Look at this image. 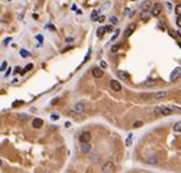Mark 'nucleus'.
Segmentation results:
<instances>
[{"instance_id":"f257e3e1","label":"nucleus","mask_w":181,"mask_h":173,"mask_svg":"<svg viewBox=\"0 0 181 173\" xmlns=\"http://www.w3.org/2000/svg\"><path fill=\"white\" fill-rule=\"evenodd\" d=\"M172 111L170 107H164V106H159V107H155L154 109V115L157 116H169L171 115Z\"/></svg>"},{"instance_id":"f03ea898","label":"nucleus","mask_w":181,"mask_h":173,"mask_svg":"<svg viewBox=\"0 0 181 173\" xmlns=\"http://www.w3.org/2000/svg\"><path fill=\"white\" fill-rule=\"evenodd\" d=\"M114 171H115V166L111 161L105 162L103 164V167H102V172L103 173H114Z\"/></svg>"},{"instance_id":"7ed1b4c3","label":"nucleus","mask_w":181,"mask_h":173,"mask_svg":"<svg viewBox=\"0 0 181 173\" xmlns=\"http://www.w3.org/2000/svg\"><path fill=\"white\" fill-rule=\"evenodd\" d=\"M91 139H92V134H91L89 132H87V130L82 132V133L80 134V137H78V140L81 141V144H82V143H89Z\"/></svg>"},{"instance_id":"20e7f679","label":"nucleus","mask_w":181,"mask_h":173,"mask_svg":"<svg viewBox=\"0 0 181 173\" xmlns=\"http://www.w3.org/2000/svg\"><path fill=\"white\" fill-rule=\"evenodd\" d=\"M162 10H163V5L160 3H155L153 5V9H152V16H159L162 14Z\"/></svg>"},{"instance_id":"39448f33","label":"nucleus","mask_w":181,"mask_h":173,"mask_svg":"<svg viewBox=\"0 0 181 173\" xmlns=\"http://www.w3.org/2000/svg\"><path fill=\"white\" fill-rule=\"evenodd\" d=\"M166 96H168V93H165V91H158V93L152 94V98L154 100H163V99H165Z\"/></svg>"},{"instance_id":"423d86ee","label":"nucleus","mask_w":181,"mask_h":173,"mask_svg":"<svg viewBox=\"0 0 181 173\" xmlns=\"http://www.w3.org/2000/svg\"><path fill=\"white\" fill-rule=\"evenodd\" d=\"M179 77H181V67H176L170 74V79L171 81H176Z\"/></svg>"},{"instance_id":"0eeeda50","label":"nucleus","mask_w":181,"mask_h":173,"mask_svg":"<svg viewBox=\"0 0 181 173\" xmlns=\"http://www.w3.org/2000/svg\"><path fill=\"white\" fill-rule=\"evenodd\" d=\"M141 8H142V11H149V10H152V1H151V0L143 1Z\"/></svg>"},{"instance_id":"6e6552de","label":"nucleus","mask_w":181,"mask_h":173,"mask_svg":"<svg viewBox=\"0 0 181 173\" xmlns=\"http://www.w3.org/2000/svg\"><path fill=\"white\" fill-rule=\"evenodd\" d=\"M110 88L114 91H120L121 90V84L117 82V81H111V82H110Z\"/></svg>"},{"instance_id":"1a4fd4ad","label":"nucleus","mask_w":181,"mask_h":173,"mask_svg":"<svg viewBox=\"0 0 181 173\" xmlns=\"http://www.w3.org/2000/svg\"><path fill=\"white\" fill-rule=\"evenodd\" d=\"M43 126V119L42 118H34L32 121V127L33 128H40Z\"/></svg>"},{"instance_id":"9d476101","label":"nucleus","mask_w":181,"mask_h":173,"mask_svg":"<svg viewBox=\"0 0 181 173\" xmlns=\"http://www.w3.org/2000/svg\"><path fill=\"white\" fill-rule=\"evenodd\" d=\"M92 73H93V77H95V78H100V77L103 76V70L99 68V67H95V68H93Z\"/></svg>"},{"instance_id":"9b49d317","label":"nucleus","mask_w":181,"mask_h":173,"mask_svg":"<svg viewBox=\"0 0 181 173\" xmlns=\"http://www.w3.org/2000/svg\"><path fill=\"white\" fill-rule=\"evenodd\" d=\"M74 110H75L76 112H78V113H83V112H85V105H83L82 102H78V104L75 105Z\"/></svg>"},{"instance_id":"f8f14e48","label":"nucleus","mask_w":181,"mask_h":173,"mask_svg":"<svg viewBox=\"0 0 181 173\" xmlns=\"http://www.w3.org/2000/svg\"><path fill=\"white\" fill-rule=\"evenodd\" d=\"M135 28H136V25H130L129 27L126 28V32H125V37H126V38H129V37L132 34V32L135 31Z\"/></svg>"},{"instance_id":"ddd939ff","label":"nucleus","mask_w":181,"mask_h":173,"mask_svg":"<svg viewBox=\"0 0 181 173\" xmlns=\"http://www.w3.org/2000/svg\"><path fill=\"white\" fill-rule=\"evenodd\" d=\"M81 151L82 152H89L91 151V145H89V143H82V145H81Z\"/></svg>"},{"instance_id":"4468645a","label":"nucleus","mask_w":181,"mask_h":173,"mask_svg":"<svg viewBox=\"0 0 181 173\" xmlns=\"http://www.w3.org/2000/svg\"><path fill=\"white\" fill-rule=\"evenodd\" d=\"M116 74H117V77H119V78H121V79H129V78H130L129 73L123 72V71H119V72L116 73Z\"/></svg>"},{"instance_id":"2eb2a0df","label":"nucleus","mask_w":181,"mask_h":173,"mask_svg":"<svg viewBox=\"0 0 181 173\" xmlns=\"http://www.w3.org/2000/svg\"><path fill=\"white\" fill-rule=\"evenodd\" d=\"M104 33H105V27H100L97 29V36L99 37V38H102V37L104 36Z\"/></svg>"},{"instance_id":"dca6fc26","label":"nucleus","mask_w":181,"mask_h":173,"mask_svg":"<svg viewBox=\"0 0 181 173\" xmlns=\"http://www.w3.org/2000/svg\"><path fill=\"white\" fill-rule=\"evenodd\" d=\"M147 162H148V163L154 164V163H157V162H158V158H157V156H151V157L147 160Z\"/></svg>"},{"instance_id":"f3484780","label":"nucleus","mask_w":181,"mask_h":173,"mask_svg":"<svg viewBox=\"0 0 181 173\" xmlns=\"http://www.w3.org/2000/svg\"><path fill=\"white\" fill-rule=\"evenodd\" d=\"M20 55H21L22 57H27V56H29V51H27L26 49H21V50H20Z\"/></svg>"},{"instance_id":"a211bd4d","label":"nucleus","mask_w":181,"mask_h":173,"mask_svg":"<svg viewBox=\"0 0 181 173\" xmlns=\"http://www.w3.org/2000/svg\"><path fill=\"white\" fill-rule=\"evenodd\" d=\"M98 12H99V11L95 10V11H93V12L91 14V20H92V21H97V20H98Z\"/></svg>"},{"instance_id":"6ab92c4d","label":"nucleus","mask_w":181,"mask_h":173,"mask_svg":"<svg viewBox=\"0 0 181 173\" xmlns=\"http://www.w3.org/2000/svg\"><path fill=\"white\" fill-rule=\"evenodd\" d=\"M155 84H157L155 81H147V82H144V85H146V87H154Z\"/></svg>"},{"instance_id":"aec40b11","label":"nucleus","mask_w":181,"mask_h":173,"mask_svg":"<svg viewBox=\"0 0 181 173\" xmlns=\"http://www.w3.org/2000/svg\"><path fill=\"white\" fill-rule=\"evenodd\" d=\"M109 21H110V23H111V25H117V22H119V21H117V17H115V16H111V17L109 18Z\"/></svg>"},{"instance_id":"412c9836","label":"nucleus","mask_w":181,"mask_h":173,"mask_svg":"<svg viewBox=\"0 0 181 173\" xmlns=\"http://www.w3.org/2000/svg\"><path fill=\"white\" fill-rule=\"evenodd\" d=\"M6 67H8V62H6V61H3V64L0 66V72H4V71L6 70Z\"/></svg>"},{"instance_id":"4be33fe9","label":"nucleus","mask_w":181,"mask_h":173,"mask_svg":"<svg viewBox=\"0 0 181 173\" xmlns=\"http://www.w3.org/2000/svg\"><path fill=\"white\" fill-rule=\"evenodd\" d=\"M170 109H171L172 113L175 112V113H181V109L180 107H176V106H170Z\"/></svg>"},{"instance_id":"5701e85b","label":"nucleus","mask_w":181,"mask_h":173,"mask_svg":"<svg viewBox=\"0 0 181 173\" xmlns=\"http://www.w3.org/2000/svg\"><path fill=\"white\" fill-rule=\"evenodd\" d=\"M174 130H175V132H181V122H177V123L174 126Z\"/></svg>"},{"instance_id":"b1692460","label":"nucleus","mask_w":181,"mask_h":173,"mask_svg":"<svg viewBox=\"0 0 181 173\" xmlns=\"http://www.w3.org/2000/svg\"><path fill=\"white\" fill-rule=\"evenodd\" d=\"M32 68H33V65H32V64H28L27 66H26V67H25V68H23V73H25V72H28V71H31Z\"/></svg>"},{"instance_id":"393cba45","label":"nucleus","mask_w":181,"mask_h":173,"mask_svg":"<svg viewBox=\"0 0 181 173\" xmlns=\"http://www.w3.org/2000/svg\"><path fill=\"white\" fill-rule=\"evenodd\" d=\"M142 124H143V122H142V121H136V122L134 123V128H138V127H141Z\"/></svg>"},{"instance_id":"a878e982","label":"nucleus","mask_w":181,"mask_h":173,"mask_svg":"<svg viewBox=\"0 0 181 173\" xmlns=\"http://www.w3.org/2000/svg\"><path fill=\"white\" fill-rule=\"evenodd\" d=\"M175 11H176V14H179V15H181V4H179V5H176V8H175Z\"/></svg>"},{"instance_id":"bb28decb","label":"nucleus","mask_w":181,"mask_h":173,"mask_svg":"<svg viewBox=\"0 0 181 173\" xmlns=\"http://www.w3.org/2000/svg\"><path fill=\"white\" fill-rule=\"evenodd\" d=\"M131 140H132V134H130L127 137V140H126V145H131Z\"/></svg>"},{"instance_id":"cd10ccee","label":"nucleus","mask_w":181,"mask_h":173,"mask_svg":"<svg viewBox=\"0 0 181 173\" xmlns=\"http://www.w3.org/2000/svg\"><path fill=\"white\" fill-rule=\"evenodd\" d=\"M120 48V44H116V45H114V46H111V51L113 53H116L117 51V49Z\"/></svg>"},{"instance_id":"c85d7f7f","label":"nucleus","mask_w":181,"mask_h":173,"mask_svg":"<svg viewBox=\"0 0 181 173\" xmlns=\"http://www.w3.org/2000/svg\"><path fill=\"white\" fill-rule=\"evenodd\" d=\"M36 39H37V40H38L39 43H42V42H43V39H44V38H43V36H42V34H37V36H36Z\"/></svg>"},{"instance_id":"c756f323","label":"nucleus","mask_w":181,"mask_h":173,"mask_svg":"<svg viewBox=\"0 0 181 173\" xmlns=\"http://www.w3.org/2000/svg\"><path fill=\"white\" fill-rule=\"evenodd\" d=\"M105 32H113V26H106L105 27Z\"/></svg>"},{"instance_id":"7c9ffc66","label":"nucleus","mask_w":181,"mask_h":173,"mask_svg":"<svg viewBox=\"0 0 181 173\" xmlns=\"http://www.w3.org/2000/svg\"><path fill=\"white\" fill-rule=\"evenodd\" d=\"M119 33H120V31H119V29H116V31H115V34L113 36V38H111V40H114L115 38H116V37L119 36Z\"/></svg>"},{"instance_id":"2f4dec72","label":"nucleus","mask_w":181,"mask_h":173,"mask_svg":"<svg viewBox=\"0 0 181 173\" xmlns=\"http://www.w3.org/2000/svg\"><path fill=\"white\" fill-rule=\"evenodd\" d=\"M176 23H177V26H179V27H181V15L176 18Z\"/></svg>"},{"instance_id":"473e14b6","label":"nucleus","mask_w":181,"mask_h":173,"mask_svg":"<svg viewBox=\"0 0 181 173\" xmlns=\"http://www.w3.org/2000/svg\"><path fill=\"white\" fill-rule=\"evenodd\" d=\"M104 20H105V17H104V16H99L97 21H98V22H104Z\"/></svg>"},{"instance_id":"72a5a7b5","label":"nucleus","mask_w":181,"mask_h":173,"mask_svg":"<svg viewBox=\"0 0 181 173\" xmlns=\"http://www.w3.org/2000/svg\"><path fill=\"white\" fill-rule=\"evenodd\" d=\"M50 118L53 119V121H56V119H59V116H57V115H51Z\"/></svg>"},{"instance_id":"f704fd0d","label":"nucleus","mask_w":181,"mask_h":173,"mask_svg":"<svg viewBox=\"0 0 181 173\" xmlns=\"http://www.w3.org/2000/svg\"><path fill=\"white\" fill-rule=\"evenodd\" d=\"M10 40H11V38H6V39L4 40V44H8V43H9Z\"/></svg>"},{"instance_id":"c9c22d12","label":"nucleus","mask_w":181,"mask_h":173,"mask_svg":"<svg viewBox=\"0 0 181 173\" xmlns=\"http://www.w3.org/2000/svg\"><path fill=\"white\" fill-rule=\"evenodd\" d=\"M100 66H102L103 68H105V67H106V64H105L104 61H102V62H100Z\"/></svg>"},{"instance_id":"e433bc0d","label":"nucleus","mask_w":181,"mask_h":173,"mask_svg":"<svg viewBox=\"0 0 181 173\" xmlns=\"http://www.w3.org/2000/svg\"><path fill=\"white\" fill-rule=\"evenodd\" d=\"M8 70H9V71H8V72L5 73V77H8V76H9L10 73H11V68H8Z\"/></svg>"},{"instance_id":"4c0bfd02","label":"nucleus","mask_w":181,"mask_h":173,"mask_svg":"<svg viewBox=\"0 0 181 173\" xmlns=\"http://www.w3.org/2000/svg\"><path fill=\"white\" fill-rule=\"evenodd\" d=\"M72 40H74L72 38H66V42H67V43H70V42H72Z\"/></svg>"},{"instance_id":"58836bf2","label":"nucleus","mask_w":181,"mask_h":173,"mask_svg":"<svg viewBox=\"0 0 181 173\" xmlns=\"http://www.w3.org/2000/svg\"><path fill=\"white\" fill-rule=\"evenodd\" d=\"M17 72H20V67H16V68H15V73H17Z\"/></svg>"},{"instance_id":"ea45409f","label":"nucleus","mask_w":181,"mask_h":173,"mask_svg":"<svg viewBox=\"0 0 181 173\" xmlns=\"http://www.w3.org/2000/svg\"><path fill=\"white\" fill-rule=\"evenodd\" d=\"M56 102H57V99H55V100L51 101V104H53V105H54V104H56Z\"/></svg>"},{"instance_id":"a19ab883","label":"nucleus","mask_w":181,"mask_h":173,"mask_svg":"<svg viewBox=\"0 0 181 173\" xmlns=\"http://www.w3.org/2000/svg\"><path fill=\"white\" fill-rule=\"evenodd\" d=\"M179 46H180V48H181V42H179Z\"/></svg>"},{"instance_id":"79ce46f5","label":"nucleus","mask_w":181,"mask_h":173,"mask_svg":"<svg viewBox=\"0 0 181 173\" xmlns=\"http://www.w3.org/2000/svg\"><path fill=\"white\" fill-rule=\"evenodd\" d=\"M1 164H3V161H1V160H0V166H1Z\"/></svg>"},{"instance_id":"37998d69","label":"nucleus","mask_w":181,"mask_h":173,"mask_svg":"<svg viewBox=\"0 0 181 173\" xmlns=\"http://www.w3.org/2000/svg\"><path fill=\"white\" fill-rule=\"evenodd\" d=\"M8 1H10V0H8Z\"/></svg>"}]
</instances>
